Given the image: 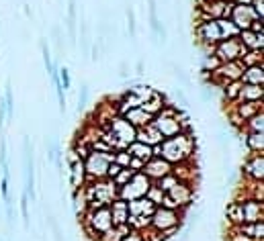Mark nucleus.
Returning <instances> with one entry per match:
<instances>
[{
  "label": "nucleus",
  "mask_w": 264,
  "mask_h": 241,
  "mask_svg": "<svg viewBox=\"0 0 264 241\" xmlns=\"http://www.w3.org/2000/svg\"><path fill=\"white\" fill-rule=\"evenodd\" d=\"M144 164H146V162H144V160H140V158H131L127 168H129V170H134V172H142Z\"/></svg>",
  "instance_id": "41"
},
{
  "label": "nucleus",
  "mask_w": 264,
  "mask_h": 241,
  "mask_svg": "<svg viewBox=\"0 0 264 241\" xmlns=\"http://www.w3.org/2000/svg\"><path fill=\"white\" fill-rule=\"evenodd\" d=\"M248 29H250L252 33H262V19H256V21H252Z\"/></svg>",
  "instance_id": "47"
},
{
  "label": "nucleus",
  "mask_w": 264,
  "mask_h": 241,
  "mask_svg": "<svg viewBox=\"0 0 264 241\" xmlns=\"http://www.w3.org/2000/svg\"><path fill=\"white\" fill-rule=\"evenodd\" d=\"M166 104H168V100H166V98H164V96H162V94H160V92L156 90V92H154V96H152L150 100H146V102L142 104V108H144V110H146L148 114L156 116V114H158V112H160V110H162V108H164Z\"/></svg>",
  "instance_id": "23"
},
{
  "label": "nucleus",
  "mask_w": 264,
  "mask_h": 241,
  "mask_svg": "<svg viewBox=\"0 0 264 241\" xmlns=\"http://www.w3.org/2000/svg\"><path fill=\"white\" fill-rule=\"evenodd\" d=\"M240 82H242V84H256V86H262V84H264L262 66H248V68H244V74H242Z\"/></svg>",
  "instance_id": "22"
},
{
  "label": "nucleus",
  "mask_w": 264,
  "mask_h": 241,
  "mask_svg": "<svg viewBox=\"0 0 264 241\" xmlns=\"http://www.w3.org/2000/svg\"><path fill=\"white\" fill-rule=\"evenodd\" d=\"M47 223H49V227H51V231H54L56 241H64V239H62V229H60V225H58V221H56V217H54V215H49V217H47Z\"/></svg>",
  "instance_id": "37"
},
{
  "label": "nucleus",
  "mask_w": 264,
  "mask_h": 241,
  "mask_svg": "<svg viewBox=\"0 0 264 241\" xmlns=\"http://www.w3.org/2000/svg\"><path fill=\"white\" fill-rule=\"evenodd\" d=\"M217 25H219V31H221V41L223 39H233V37L240 35V29L229 19H217Z\"/></svg>",
  "instance_id": "27"
},
{
  "label": "nucleus",
  "mask_w": 264,
  "mask_h": 241,
  "mask_svg": "<svg viewBox=\"0 0 264 241\" xmlns=\"http://www.w3.org/2000/svg\"><path fill=\"white\" fill-rule=\"evenodd\" d=\"M127 152H129L131 158H140V160H144V162H148L150 158H154V156H152V147L146 145V143H140V141L129 143V145H127Z\"/></svg>",
  "instance_id": "24"
},
{
  "label": "nucleus",
  "mask_w": 264,
  "mask_h": 241,
  "mask_svg": "<svg viewBox=\"0 0 264 241\" xmlns=\"http://www.w3.org/2000/svg\"><path fill=\"white\" fill-rule=\"evenodd\" d=\"M70 184H72V190H80L86 184V170L82 160L70 162Z\"/></svg>",
  "instance_id": "17"
},
{
  "label": "nucleus",
  "mask_w": 264,
  "mask_h": 241,
  "mask_svg": "<svg viewBox=\"0 0 264 241\" xmlns=\"http://www.w3.org/2000/svg\"><path fill=\"white\" fill-rule=\"evenodd\" d=\"M244 123L248 118H252L254 114H258V112H264L262 110V100H256V102H231V106H229Z\"/></svg>",
  "instance_id": "14"
},
{
  "label": "nucleus",
  "mask_w": 264,
  "mask_h": 241,
  "mask_svg": "<svg viewBox=\"0 0 264 241\" xmlns=\"http://www.w3.org/2000/svg\"><path fill=\"white\" fill-rule=\"evenodd\" d=\"M256 19H260V17L254 13V9H252L250 5H233V11H231L229 21H231L240 31L248 29V27H250V23H252V21H256Z\"/></svg>",
  "instance_id": "9"
},
{
  "label": "nucleus",
  "mask_w": 264,
  "mask_h": 241,
  "mask_svg": "<svg viewBox=\"0 0 264 241\" xmlns=\"http://www.w3.org/2000/svg\"><path fill=\"white\" fill-rule=\"evenodd\" d=\"M86 100H88V88H86V86H82V90H80V98H78V110H82V108L86 106Z\"/></svg>",
  "instance_id": "44"
},
{
  "label": "nucleus",
  "mask_w": 264,
  "mask_h": 241,
  "mask_svg": "<svg viewBox=\"0 0 264 241\" xmlns=\"http://www.w3.org/2000/svg\"><path fill=\"white\" fill-rule=\"evenodd\" d=\"M244 53H246V47L240 43L237 37H233V39H223V41H219V43L213 47V55H215L221 64H225V62H235V59H240Z\"/></svg>",
  "instance_id": "4"
},
{
  "label": "nucleus",
  "mask_w": 264,
  "mask_h": 241,
  "mask_svg": "<svg viewBox=\"0 0 264 241\" xmlns=\"http://www.w3.org/2000/svg\"><path fill=\"white\" fill-rule=\"evenodd\" d=\"M242 129L252 131V133H264V112H258L252 118H248Z\"/></svg>",
  "instance_id": "29"
},
{
  "label": "nucleus",
  "mask_w": 264,
  "mask_h": 241,
  "mask_svg": "<svg viewBox=\"0 0 264 241\" xmlns=\"http://www.w3.org/2000/svg\"><path fill=\"white\" fill-rule=\"evenodd\" d=\"M233 227V225H231ZM235 229L248 237H252L254 241H262L264 237V223L262 221H256V223H242V225H235Z\"/></svg>",
  "instance_id": "21"
},
{
  "label": "nucleus",
  "mask_w": 264,
  "mask_h": 241,
  "mask_svg": "<svg viewBox=\"0 0 264 241\" xmlns=\"http://www.w3.org/2000/svg\"><path fill=\"white\" fill-rule=\"evenodd\" d=\"M170 66H172V70H174V74H176V76H178V78H180V80H182V82H184V84L189 86V84H191V78H189V76H187V74L182 72V68H178L176 64H170Z\"/></svg>",
  "instance_id": "43"
},
{
  "label": "nucleus",
  "mask_w": 264,
  "mask_h": 241,
  "mask_svg": "<svg viewBox=\"0 0 264 241\" xmlns=\"http://www.w3.org/2000/svg\"><path fill=\"white\" fill-rule=\"evenodd\" d=\"M136 141H140V143H146V145L154 147V145L162 143V141H164V137L160 135V131L152 125V120H150V123H148L146 127H140V129L136 131Z\"/></svg>",
  "instance_id": "13"
},
{
  "label": "nucleus",
  "mask_w": 264,
  "mask_h": 241,
  "mask_svg": "<svg viewBox=\"0 0 264 241\" xmlns=\"http://www.w3.org/2000/svg\"><path fill=\"white\" fill-rule=\"evenodd\" d=\"M240 202H242L244 223H256V221H262V217H264L262 200H256V198H244V200H240Z\"/></svg>",
  "instance_id": "12"
},
{
  "label": "nucleus",
  "mask_w": 264,
  "mask_h": 241,
  "mask_svg": "<svg viewBox=\"0 0 264 241\" xmlns=\"http://www.w3.org/2000/svg\"><path fill=\"white\" fill-rule=\"evenodd\" d=\"M180 208H187V206H191V202H193V186L189 184V182H178L174 188H170L168 192H166Z\"/></svg>",
  "instance_id": "11"
},
{
  "label": "nucleus",
  "mask_w": 264,
  "mask_h": 241,
  "mask_svg": "<svg viewBox=\"0 0 264 241\" xmlns=\"http://www.w3.org/2000/svg\"><path fill=\"white\" fill-rule=\"evenodd\" d=\"M162 196H164V192L152 182V186L148 188V192H146V198L150 200V202H154L156 206H160V202H162Z\"/></svg>",
  "instance_id": "32"
},
{
  "label": "nucleus",
  "mask_w": 264,
  "mask_h": 241,
  "mask_svg": "<svg viewBox=\"0 0 264 241\" xmlns=\"http://www.w3.org/2000/svg\"><path fill=\"white\" fill-rule=\"evenodd\" d=\"M219 64H221V62H219L213 53H207V55H205V59H203V72H207V74H209V72L217 70V68H219Z\"/></svg>",
  "instance_id": "34"
},
{
  "label": "nucleus",
  "mask_w": 264,
  "mask_h": 241,
  "mask_svg": "<svg viewBox=\"0 0 264 241\" xmlns=\"http://www.w3.org/2000/svg\"><path fill=\"white\" fill-rule=\"evenodd\" d=\"M121 241H144V235H142V231H138V229H131Z\"/></svg>",
  "instance_id": "39"
},
{
  "label": "nucleus",
  "mask_w": 264,
  "mask_h": 241,
  "mask_svg": "<svg viewBox=\"0 0 264 241\" xmlns=\"http://www.w3.org/2000/svg\"><path fill=\"white\" fill-rule=\"evenodd\" d=\"M242 174L252 182H262L264 176V154L262 152H250L242 166Z\"/></svg>",
  "instance_id": "6"
},
{
  "label": "nucleus",
  "mask_w": 264,
  "mask_h": 241,
  "mask_svg": "<svg viewBox=\"0 0 264 241\" xmlns=\"http://www.w3.org/2000/svg\"><path fill=\"white\" fill-rule=\"evenodd\" d=\"M98 53H100V51H98V45L94 43V45H92V62H96V59H98Z\"/></svg>",
  "instance_id": "48"
},
{
  "label": "nucleus",
  "mask_w": 264,
  "mask_h": 241,
  "mask_svg": "<svg viewBox=\"0 0 264 241\" xmlns=\"http://www.w3.org/2000/svg\"><path fill=\"white\" fill-rule=\"evenodd\" d=\"M138 74H144V62H138Z\"/></svg>",
  "instance_id": "49"
},
{
  "label": "nucleus",
  "mask_w": 264,
  "mask_h": 241,
  "mask_svg": "<svg viewBox=\"0 0 264 241\" xmlns=\"http://www.w3.org/2000/svg\"><path fill=\"white\" fill-rule=\"evenodd\" d=\"M174 94H176V100H180V106H182V108H187V106H189V98L184 96V92H182L180 88H176V90H174Z\"/></svg>",
  "instance_id": "46"
},
{
  "label": "nucleus",
  "mask_w": 264,
  "mask_h": 241,
  "mask_svg": "<svg viewBox=\"0 0 264 241\" xmlns=\"http://www.w3.org/2000/svg\"><path fill=\"white\" fill-rule=\"evenodd\" d=\"M225 215L229 219V223L235 227V225H242L244 223V215H242V202L240 200H231L225 208Z\"/></svg>",
  "instance_id": "25"
},
{
  "label": "nucleus",
  "mask_w": 264,
  "mask_h": 241,
  "mask_svg": "<svg viewBox=\"0 0 264 241\" xmlns=\"http://www.w3.org/2000/svg\"><path fill=\"white\" fill-rule=\"evenodd\" d=\"M127 25H129V35L136 39V15L131 9H127Z\"/></svg>",
  "instance_id": "38"
},
{
  "label": "nucleus",
  "mask_w": 264,
  "mask_h": 241,
  "mask_svg": "<svg viewBox=\"0 0 264 241\" xmlns=\"http://www.w3.org/2000/svg\"><path fill=\"white\" fill-rule=\"evenodd\" d=\"M121 170H123V168H121L119 164L111 162V164H109V168H107V178H109V180H113V178H115V176H117Z\"/></svg>",
  "instance_id": "42"
},
{
  "label": "nucleus",
  "mask_w": 264,
  "mask_h": 241,
  "mask_svg": "<svg viewBox=\"0 0 264 241\" xmlns=\"http://www.w3.org/2000/svg\"><path fill=\"white\" fill-rule=\"evenodd\" d=\"M170 172H172V164H168V162L162 160V158H150V160L144 164V168H142V174H146L152 182L160 180L162 176H166V174H170Z\"/></svg>",
  "instance_id": "10"
},
{
  "label": "nucleus",
  "mask_w": 264,
  "mask_h": 241,
  "mask_svg": "<svg viewBox=\"0 0 264 241\" xmlns=\"http://www.w3.org/2000/svg\"><path fill=\"white\" fill-rule=\"evenodd\" d=\"M195 33L199 37V41L205 47H215L221 41V31L217 21H205V23H197L195 25Z\"/></svg>",
  "instance_id": "7"
},
{
  "label": "nucleus",
  "mask_w": 264,
  "mask_h": 241,
  "mask_svg": "<svg viewBox=\"0 0 264 241\" xmlns=\"http://www.w3.org/2000/svg\"><path fill=\"white\" fill-rule=\"evenodd\" d=\"M237 39L246 49H262V45H264V35L262 33H252L250 29L240 31Z\"/></svg>",
  "instance_id": "19"
},
{
  "label": "nucleus",
  "mask_w": 264,
  "mask_h": 241,
  "mask_svg": "<svg viewBox=\"0 0 264 241\" xmlns=\"http://www.w3.org/2000/svg\"><path fill=\"white\" fill-rule=\"evenodd\" d=\"M150 186H152V180H150L146 174L136 172L134 178H131L125 186L119 188V198L125 200V202H131V200H136V198H142V196H146V192H148Z\"/></svg>",
  "instance_id": "3"
},
{
  "label": "nucleus",
  "mask_w": 264,
  "mask_h": 241,
  "mask_svg": "<svg viewBox=\"0 0 264 241\" xmlns=\"http://www.w3.org/2000/svg\"><path fill=\"white\" fill-rule=\"evenodd\" d=\"M244 141H246V145H248V149H250V152H264V133H252V131H246Z\"/></svg>",
  "instance_id": "26"
},
{
  "label": "nucleus",
  "mask_w": 264,
  "mask_h": 241,
  "mask_svg": "<svg viewBox=\"0 0 264 241\" xmlns=\"http://www.w3.org/2000/svg\"><path fill=\"white\" fill-rule=\"evenodd\" d=\"M125 120H127V123L129 125H134L136 129H140V127H146L148 123H150V120L154 118L152 114H148L142 106H136V108H129V110H125L123 114H121Z\"/></svg>",
  "instance_id": "15"
},
{
  "label": "nucleus",
  "mask_w": 264,
  "mask_h": 241,
  "mask_svg": "<svg viewBox=\"0 0 264 241\" xmlns=\"http://www.w3.org/2000/svg\"><path fill=\"white\" fill-rule=\"evenodd\" d=\"M127 208H129V215L131 217H152L156 204L150 202L146 196H142V198H136V200L127 202Z\"/></svg>",
  "instance_id": "16"
},
{
  "label": "nucleus",
  "mask_w": 264,
  "mask_h": 241,
  "mask_svg": "<svg viewBox=\"0 0 264 241\" xmlns=\"http://www.w3.org/2000/svg\"><path fill=\"white\" fill-rule=\"evenodd\" d=\"M240 59L246 68L248 66H262V49H246V53Z\"/></svg>",
  "instance_id": "30"
},
{
  "label": "nucleus",
  "mask_w": 264,
  "mask_h": 241,
  "mask_svg": "<svg viewBox=\"0 0 264 241\" xmlns=\"http://www.w3.org/2000/svg\"><path fill=\"white\" fill-rule=\"evenodd\" d=\"M262 96H264V88H262V86H256V84H242L237 102H256V100H262Z\"/></svg>",
  "instance_id": "20"
},
{
  "label": "nucleus",
  "mask_w": 264,
  "mask_h": 241,
  "mask_svg": "<svg viewBox=\"0 0 264 241\" xmlns=\"http://www.w3.org/2000/svg\"><path fill=\"white\" fill-rule=\"evenodd\" d=\"M160 154L158 158L166 160L168 164H182V162H191L193 154H195V137L193 133H178L174 137L164 139L160 145Z\"/></svg>",
  "instance_id": "1"
},
{
  "label": "nucleus",
  "mask_w": 264,
  "mask_h": 241,
  "mask_svg": "<svg viewBox=\"0 0 264 241\" xmlns=\"http://www.w3.org/2000/svg\"><path fill=\"white\" fill-rule=\"evenodd\" d=\"M58 78H60L62 88H64V90H68V88H70V74H68V70H66V68H62V70H60V76H58Z\"/></svg>",
  "instance_id": "40"
},
{
  "label": "nucleus",
  "mask_w": 264,
  "mask_h": 241,
  "mask_svg": "<svg viewBox=\"0 0 264 241\" xmlns=\"http://www.w3.org/2000/svg\"><path fill=\"white\" fill-rule=\"evenodd\" d=\"M113 160H115V152H90L88 158L84 160L86 182L107 178V168H109V164Z\"/></svg>",
  "instance_id": "2"
},
{
  "label": "nucleus",
  "mask_w": 264,
  "mask_h": 241,
  "mask_svg": "<svg viewBox=\"0 0 264 241\" xmlns=\"http://www.w3.org/2000/svg\"><path fill=\"white\" fill-rule=\"evenodd\" d=\"M252 9H254V13L262 19V13H264V0H252V5H250Z\"/></svg>",
  "instance_id": "45"
},
{
  "label": "nucleus",
  "mask_w": 264,
  "mask_h": 241,
  "mask_svg": "<svg viewBox=\"0 0 264 241\" xmlns=\"http://www.w3.org/2000/svg\"><path fill=\"white\" fill-rule=\"evenodd\" d=\"M23 152H25V190L31 200H35V166H33V152L29 145V137L23 139Z\"/></svg>",
  "instance_id": "8"
},
{
  "label": "nucleus",
  "mask_w": 264,
  "mask_h": 241,
  "mask_svg": "<svg viewBox=\"0 0 264 241\" xmlns=\"http://www.w3.org/2000/svg\"><path fill=\"white\" fill-rule=\"evenodd\" d=\"M21 215H23V225L29 231L31 223H29V196H27V192L21 194Z\"/></svg>",
  "instance_id": "33"
},
{
  "label": "nucleus",
  "mask_w": 264,
  "mask_h": 241,
  "mask_svg": "<svg viewBox=\"0 0 264 241\" xmlns=\"http://www.w3.org/2000/svg\"><path fill=\"white\" fill-rule=\"evenodd\" d=\"M129 160H131V156H129V152L127 149H119V152H115V164H119L121 168H127L129 166Z\"/></svg>",
  "instance_id": "36"
},
{
  "label": "nucleus",
  "mask_w": 264,
  "mask_h": 241,
  "mask_svg": "<svg viewBox=\"0 0 264 241\" xmlns=\"http://www.w3.org/2000/svg\"><path fill=\"white\" fill-rule=\"evenodd\" d=\"M109 210H111L113 225H125V223H127V219H129V208H127V202H125V200L115 198V200L109 204Z\"/></svg>",
  "instance_id": "18"
},
{
  "label": "nucleus",
  "mask_w": 264,
  "mask_h": 241,
  "mask_svg": "<svg viewBox=\"0 0 264 241\" xmlns=\"http://www.w3.org/2000/svg\"><path fill=\"white\" fill-rule=\"evenodd\" d=\"M180 210H170L164 206H156L152 217H150V227L158 229V231H166L170 227H180Z\"/></svg>",
  "instance_id": "5"
},
{
  "label": "nucleus",
  "mask_w": 264,
  "mask_h": 241,
  "mask_svg": "<svg viewBox=\"0 0 264 241\" xmlns=\"http://www.w3.org/2000/svg\"><path fill=\"white\" fill-rule=\"evenodd\" d=\"M134 174H136L134 170H129V168H123V170H121V172H119V174H117V176L113 178V182H115V186H117V188H121V186H125V184H127V182H129L131 178H134Z\"/></svg>",
  "instance_id": "31"
},
{
  "label": "nucleus",
  "mask_w": 264,
  "mask_h": 241,
  "mask_svg": "<svg viewBox=\"0 0 264 241\" xmlns=\"http://www.w3.org/2000/svg\"><path fill=\"white\" fill-rule=\"evenodd\" d=\"M240 88H242V82H240V80H233V82H227L225 86H221V90H223V98L227 100V104L237 102Z\"/></svg>",
  "instance_id": "28"
},
{
  "label": "nucleus",
  "mask_w": 264,
  "mask_h": 241,
  "mask_svg": "<svg viewBox=\"0 0 264 241\" xmlns=\"http://www.w3.org/2000/svg\"><path fill=\"white\" fill-rule=\"evenodd\" d=\"M41 51H43V62H45V68H47V74L51 76V74L56 72V66H54V62H51V55H49V49H47V45H45V41H41Z\"/></svg>",
  "instance_id": "35"
}]
</instances>
